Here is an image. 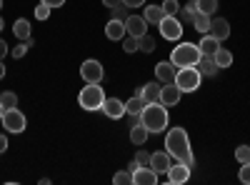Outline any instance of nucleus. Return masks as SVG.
I'll list each match as a JSON object with an SVG mask.
<instances>
[{
    "label": "nucleus",
    "mask_w": 250,
    "mask_h": 185,
    "mask_svg": "<svg viewBox=\"0 0 250 185\" xmlns=\"http://www.w3.org/2000/svg\"><path fill=\"white\" fill-rule=\"evenodd\" d=\"M180 95H183V90L175 83H163V88H160V103H163L165 108L175 105V103L180 100Z\"/></svg>",
    "instance_id": "4468645a"
},
{
    "label": "nucleus",
    "mask_w": 250,
    "mask_h": 185,
    "mask_svg": "<svg viewBox=\"0 0 250 185\" xmlns=\"http://www.w3.org/2000/svg\"><path fill=\"white\" fill-rule=\"evenodd\" d=\"M213 60L218 63L220 70H223V68H230V65H233V53H230V50H225V48H218V53L213 55Z\"/></svg>",
    "instance_id": "393cba45"
},
{
    "label": "nucleus",
    "mask_w": 250,
    "mask_h": 185,
    "mask_svg": "<svg viewBox=\"0 0 250 185\" xmlns=\"http://www.w3.org/2000/svg\"><path fill=\"white\" fill-rule=\"evenodd\" d=\"M195 3H198V10L208 15H213L218 10V0H195Z\"/></svg>",
    "instance_id": "cd10ccee"
},
{
    "label": "nucleus",
    "mask_w": 250,
    "mask_h": 185,
    "mask_svg": "<svg viewBox=\"0 0 250 185\" xmlns=\"http://www.w3.org/2000/svg\"><path fill=\"white\" fill-rule=\"evenodd\" d=\"M158 183V173L150 165H140L133 170V185H155Z\"/></svg>",
    "instance_id": "ddd939ff"
},
{
    "label": "nucleus",
    "mask_w": 250,
    "mask_h": 185,
    "mask_svg": "<svg viewBox=\"0 0 250 185\" xmlns=\"http://www.w3.org/2000/svg\"><path fill=\"white\" fill-rule=\"evenodd\" d=\"M240 183L243 185H250V163H245V165H240V173H238Z\"/></svg>",
    "instance_id": "f704fd0d"
},
{
    "label": "nucleus",
    "mask_w": 250,
    "mask_h": 185,
    "mask_svg": "<svg viewBox=\"0 0 250 185\" xmlns=\"http://www.w3.org/2000/svg\"><path fill=\"white\" fill-rule=\"evenodd\" d=\"M198 48H200V53H203V55H215V53H218V48H220V40H218V38H213L210 33H205V35H203V40L198 43Z\"/></svg>",
    "instance_id": "aec40b11"
},
{
    "label": "nucleus",
    "mask_w": 250,
    "mask_h": 185,
    "mask_svg": "<svg viewBox=\"0 0 250 185\" xmlns=\"http://www.w3.org/2000/svg\"><path fill=\"white\" fill-rule=\"evenodd\" d=\"M195 68H198L200 75H205V78H215V75L220 73V68H218L215 60H213V55H200V60L195 63Z\"/></svg>",
    "instance_id": "dca6fc26"
},
{
    "label": "nucleus",
    "mask_w": 250,
    "mask_h": 185,
    "mask_svg": "<svg viewBox=\"0 0 250 185\" xmlns=\"http://www.w3.org/2000/svg\"><path fill=\"white\" fill-rule=\"evenodd\" d=\"M0 123L5 125V130H8V133H23V130H25V125H28L25 115L20 113L18 108L5 110V115H3V120H0Z\"/></svg>",
    "instance_id": "0eeeda50"
},
{
    "label": "nucleus",
    "mask_w": 250,
    "mask_h": 185,
    "mask_svg": "<svg viewBox=\"0 0 250 185\" xmlns=\"http://www.w3.org/2000/svg\"><path fill=\"white\" fill-rule=\"evenodd\" d=\"M125 8H128L125 3H120V5L110 8V10H113V18H118V20H125V18H128V15H125Z\"/></svg>",
    "instance_id": "c9c22d12"
},
{
    "label": "nucleus",
    "mask_w": 250,
    "mask_h": 185,
    "mask_svg": "<svg viewBox=\"0 0 250 185\" xmlns=\"http://www.w3.org/2000/svg\"><path fill=\"white\" fill-rule=\"evenodd\" d=\"M148 135H150V130L145 125H140V123H135V125L130 128V143H133V145H145Z\"/></svg>",
    "instance_id": "412c9836"
},
{
    "label": "nucleus",
    "mask_w": 250,
    "mask_h": 185,
    "mask_svg": "<svg viewBox=\"0 0 250 185\" xmlns=\"http://www.w3.org/2000/svg\"><path fill=\"white\" fill-rule=\"evenodd\" d=\"M0 8H3V0H0Z\"/></svg>",
    "instance_id": "de8ad7c7"
},
{
    "label": "nucleus",
    "mask_w": 250,
    "mask_h": 185,
    "mask_svg": "<svg viewBox=\"0 0 250 185\" xmlns=\"http://www.w3.org/2000/svg\"><path fill=\"white\" fill-rule=\"evenodd\" d=\"M78 103H80L83 110H100L103 103H105V93H103L100 83H88L85 88L80 90Z\"/></svg>",
    "instance_id": "7ed1b4c3"
},
{
    "label": "nucleus",
    "mask_w": 250,
    "mask_h": 185,
    "mask_svg": "<svg viewBox=\"0 0 250 185\" xmlns=\"http://www.w3.org/2000/svg\"><path fill=\"white\" fill-rule=\"evenodd\" d=\"M165 178H168L170 185H183V183H188V178H190V165H185V163L170 165L168 173H165Z\"/></svg>",
    "instance_id": "9b49d317"
},
{
    "label": "nucleus",
    "mask_w": 250,
    "mask_h": 185,
    "mask_svg": "<svg viewBox=\"0 0 250 185\" xmlns=\"http://www.w3.org/2000/svg\"><path fill=\"white\" fill-rule=\"evenodd\" d=\"M143 108H145V103H143L140 95H133L128 103H125V113H128V115H138V118H140Z\"/></svg>",
    "instance_id": "a878e982"
},
{
    "label": "nucleus",
    "mask_w": 250,
    "mask_h": 185,
    "mask_svg": "<svg viewBox=\"0 0 250 185\" xmlns=\"http://www.w3.org/2000/svg\"><path fill=\"white\" fill-rule=\"evenodd\" d=\"M0 103H3L5 110H10V108L18 105V95L15 93H0Z\"/></svg>",
    "instance_id": "7c9ffc66"
},
{
    "label": "nucleus",
    "mask_w": 250,
    "mask_h": 185,
    "mask_svg": "<svg viewBox=\"0 0 250 185\" xmlns=\"http://www.w3.org/2000/svg\"><path fill=\"white\" fill-rule=\"evenodd\" d=\"M5 150H8V138H5V135H0V155H3Z\"/></svg>",
    "instance_id": "a19ab883"
},
{
    "label": "nucleus",
    "mask_w": 250,
    "mask_h": 185,
    "mask_svg": "<svg viewBox=\"0 0 250 185\" xmlns=\"http://www.w3.org/2000/svg\"><path fill=\"white\" fill-rule=\"evenodd\" d=\"M128 8H140V5H145V0H123Z\"/></svg>",
    "instance_id": "ea45409f"
},
{
    "label": "nucleus",
    "mask_w": 250,
    "mask_h": 185,
    "mask_svg": "<svg viewBox=\"0 0 250 185\" xmlns=\"http://www.w3.org/2000/svg\"><path fill=\"white\" fill-rule=\"evenodd\" d=\"M3 25H5V23H3V18H0V30H3Z\"/></svg>",
    "instance_id": "49530a36"
},
{
    "label": "nucleus",
    "mask_w": 250,
    "mask_h": 185,
    "mask_svg": "<svg viewBox=\"0 0 250 185\" xmlns=\"http://www.w3.org/2000/svg\"><path fill=\"white\" fill-rule=\"evenodd\" d=\"M13 33H15V38H18V40H28V38H30V23H28L25 18L15 20V25H13Z\"/></svg>",
    "instance_id": "b1692460"
},
{
    "label": "nucleus",
    "mask_w": 250,
    "mask_h": 185,
    "mask_svg": "<svg viewBox=\"0 0 250 185\" xmlns=\"http://www.w3.org/2000/svg\"><path fill=\"white\" fill-rule=\"evenodd\" d=\"M123 40H125V43H123V50H125V53H135V50H138V38L125 35Z\"/></svg>",
    "instance_id": "473e14b6"
},
{
    "label": "nucleus",
    "mask_w": 250,
    "mask_h": 185,
    "mask_svg": "<svg viewBox=\"0 0 250 185\" xmlns=\"http://www.w3.org/2000/svg\"><path fill=\"white\" fill-rule=\"evenodd\" d=\"M120 3H123V0H103V5H105V8H115Z\"/></svg>",
    "instance_id": "79ce46f5"
},
{
    "label": "nucleus",
    "mask_w": 250,
    "mask_h": 185,
    "mask_svg": "<svg viewBox=\"0 0 250 185\" xmlns=\"http://www.w3.org/2000/svg\"><path fill=\"white\" fill-rule=\"evenodd\" d=\"M175 73H178V65L173 63V60H160V63L155 65V78H158V83H173V80H175Z\"/></svg>",
    "instance_id": "9d476101"
},
{
    "label": "nucleus",
    "mask_w": 250,
    "mask_h": 185,
    "mask_svg": "<svg viewBox=\"0 0 250 185\" xmlns=\"http://www.w3.org/2000/svg\"><path fill=\"white\" fill-rule=\"evenodd\" d=\"M200 80H203L200 70H198L195 65H188V68H178L173 83H175L183 93H193V90L200 88Z\"/></svg>",
    "instance_id": "39448f33"
},
{
    "label": "nucleus",
    "mask_w": 250,
    "mask_h": 185,
    "mask_svg": "<svg viewBox=\"0 0 250 185\" xmlns=\"http://www.w3.org/2000/svg\"><path fill=\"white\" fill-rule=\"evenodd\" d=\"M8 53V43H5V40H0V58H3Z\"/></svg>",
    "instance_id": "37998d69"
},
{
    "label": "nucleus",
    "mask_w": 250,
    "mask_h": 185,
    "mask_svg": "<svg viewBox=\"0 0 250 185\" xmlns=\"http://www.w3.org/2000/svg\"><path fill=\"white\" fill-rule=\"evenodd\" d=\"M40 3H45L48 8H60V5H65V0H40Z\"/></svg>",
    "instance_id": "58836bf2"
},
{
    "label": "nucleus",
    "mask_w": 250,
    "mask_h": 185,
    "mask_svg": "<svg viewBox=\"0 0 250 185\" xmlns=\"http://www.w3.org/2000/svg\"><path fill=\"white\" fill-rule=\"evenodd\" d=\"M210 35L218 38L220 43H223V40L230 35V23H228L225 18H213V20H210Z\"/></svg>",
    "instance_id": "a211bd4d"
},
{
    "label": "nucleus",
    "mask_w": 250,
    "mask_h": 185,
    "mask_svg": "<svg viewBox=\"0 0 250 185\" xmlns=\"http://www.w3.org/2000/svg\"><path fill=\"white\" fill-rule=\"evenodd\" d=\"M170 165H173V163H170V153H168V150L150 153V168H153L158 175H165Z\"/></svg>",
    "instance_id": "f8f14e48"
},
{
    "label": "nucleus",
    "mask_w": 250,
    "mask_h": 185,
    "mask_svg": "<svg viewBox=\"0 0 250 185\" xmlns=\"http://www.w3.org/2000/svg\"><path fill=\"white\" fill-rule=\"evenodd\" d=\"M138 50H143V53H153L155 50V40L145 33V35H140L138 38Z\"/></svg>",
    "instance_id": "bb28decb"
},
{
    "label": "nucleus",
    "mask_w": 250,
    "mask_h": 185,
    "mask_svg": "<svg viewBox=\"0 0 250 185\" xmlns=\"http://www.w3.org/2000/svg\"><path fill=\"white\" fill-rule=\"evenodd\" d=\"M135 160H138V165H150V153H145V150H138Z\"/></svg>",
    "instance_id": "e433bc0d"
},
{
    "label": "nucleus",
    "mask_w": 250,
    "mask_h": 185,
    "mask_svg": "<svg viewBox=\"0 0 250 185\" xmlns=\"http://www.w3.org/2000/svg\"><path fill=\"white\" fill-rule=\"evenodd\" d=\"M210 20H213V15H208V13H195V18H193V25H195V30L198 33H210Z\"/></svg>",
    "instance_id": "4be33fe9"
},
{
    "label": "nucleus",
    "mask_w": 250,
    "mask_h": 185,
    "mask_svg": "<svg viewBox=\"0 0 250 185\" xmlns=\"http://www.w3.org/2000/svg\"><path fill=\"white\" fill-rule=\"evenodd\" d=\"M3 78H5V65L0 63V80H3Z\"/></svg>",
    "instance_id": "c03bdc74"
},
{
    "label": "nucleus",
    "mask_w": 250,
    "mask_h": 185,
    "mask_svg": "<svg viewBox=\"0 0 250 185\" xmlns=\"http://www.w3.org/2000/svg\"><path fill=\"white\" fill-rule=\"evenodd\" d=\"M158 28H160V35L165 40H180L183 38V23L178 15H165L158 23Z\"/></svg>",
    "instance_id": "423d86ee"
},
{
    "label": "nucleus",
    "mask_w": 250,
    "mask_h": 185,
    "mask_svg": "<svg viewBox=\"0 0 250 185\" xmlns=\"http://www.w3.org/2000/svg\"><path fill=\"white\" fill-rule=\"evenodd\" d=\"M200 48L195 45V43H180L178 48H173V55H170V60L178 65V68H188V65H195L198 60H200Z\"/></svg>",
    "instance_id": "20e7f679"
},
{
    "label": "nucleus",
    "mask_w": 250,
    "mask_h": 185,
    "mask_svg": "<svg viewBox=\"0 0 250 185\" xmlns=\"http://www.w3.org/2000/svg\"><path fill=\"white\" fill-rule=\"evenodd\" d=\"M160 8H163L165 15H178L180 13V3H178V0H165Z\"/></svg>",
    "instance_id": "2f4dec72"
},
{
    "label": "nucleus",
    "mask_w": 250,
    "mask_h": 185,
    "mask_svg": "<svg viewBox=\"0 0 250 185\" xmlns=\"http://www.w3.org/2000/svg\"><path fill=\"white\" fill-rule=\"evenodd\" d=\"M165 148H168L170 158H175L178 163H185V165H195V158L190 150V138H188L185 128H173L165 138Z\"/></svg>",
    "instance_id": "f257e3e1"
},
{
    "label": "nucleus",
    "mask_w": 250,
    "mask_h": 185,
    "mask_svg": "<svg viewBox=\"0 0 250 185\" xmlns=\"http://www.w3.org/2000/svg\"><path fill=\"white\" fill-rule=\"evenodd\" d=\"M235 160L240 163V165L250 163V145H238V148H235Z\"/></svg>",
    "instance_id": "c85d7f7f"
},
{
    "label": "nucleus",
    "mask_w": 250,
    "mask_h": 185,
    "mask_svg": "<svg viewBox=\"0 0 250 185\" xmlns=\"http://www.w3.org/2000/svg\"><path fill=\"white\" fill-rule=\"evenodd\" d=\"M100 110H105L108 118L118 120V118L125 115V103H120L118 98H105V103H103V108H100Z\"/></svg>",
    "instance_id": "f3484780"
},
{
    "label": "nucleus",
    "mask_w": 250,
    "mask_h": 185,
    "mask_svg": "<svg viewBox=\"0 0 250 185\" xmlns=\"http://www.w3.org/2000/svg\"><path fill=\"white\" fill-rule=\"evenodd\" d=\"M50 10H53V8H48L45 3H40V5L35 8V18H38V20H48V15H50Z\"/></svg>",
    "instance_id": "72a5a7b5"
},
{
    "label": "nucleus",
    "mask_w": 250,
    "mask_h": 185,
    "mask_svg": "<svg viewBox=\"0 0 250 185\" xmlns=\"http://www.w3.org/2000/svg\"><path fill=\"white\" fill-rule=\"evenodd\" d=\"M113 183H115V185H130V183H133V173H130V170H120V173L113 175Z\"/></svg>",
    "instance_id": "c756f323"
},
{
    "label": "nucleus",
    "mask_w": 250,
    "mask_h": 185,
    "mask_svg": "<svg viewBox=\"0 0 250 185\" xmlns=\"http://www.w3.org/2000/svg\"><path fill=\"white\" fill-rule=\"evenodd\" d=\"M168 110H165V105L158 100V103H148V105L143 108L140 113V125H145L150 133H163L165 128H168Z\"/></svg>",
    "instance_id": "f03ea898"
},
{
    "label": "nucleus",
    "mask_w": 250,
    "mask_h": 185,
    "mask_svg": "<svg viewBox=\"0 0 250 185\" xmlns=\"http://www.w3.org/2000/svg\"><path fill=\"white\" fill-rule=\"evenodd\" d=\"M160 88H163L160 83H145L143 88L135 90V95H140L143 103L148 105V103H158V100H160Z\"/></svg>",
    "instance_id": "2eb2a0df"
},
{
    "label": "nucleus",
    "mask_w": 250,
    "mask_h": 185,
    "mask_svg": "<svg viewBox=\"0 0 250 185\" xmlns=\"http://www.w3.org/2000/svg\"><path fill=\"white\" fill-rule=\"evenodd\" d=\"M105 35L108 40H123L125 35V20H118V18H110L108 20V25H105Z\"/></svg>",
    "instance_id": "6ab92c4d"
},
{
    "label": "nucleus",
    "mask_w": 250,
    "mask_h": 185,
    "mask_svg": "<svg viewBox=\"0 0 250 185\" xmlns=\"http://www.w3.org/2000/svg\"><path fill=\"white\" fill-rule=\"evenodd\" d=\"M143 18L148 20L150 25H158L160 20L165 18V13H163V8H160V5H148V8H145V15H143Z\"/></svg>",
    "instance_id": "5701e85b"
},
{
    "label": "nucleus",
    "mask_w": 250,
    "mask_h": 185,
    "mask_svg": "<svg viewBox=\"0 0 250 185\" xmlns=\"http://www.w3.org/2000/svg\"><path fill=\"white\" fill-rule=\"evenodd\" d=\"M3 115H5V108H3V103H0V120H3Z\"/></svg>",
    "instance_id": "a18cd8bd"
},
{
    "label": "nucleus",
    "mask_w": 250,
    "mask_h": 185,
    "mask_svg": "<svg viewBox=\"0 0 250 185\" xmlns=\"http://www.w3.org/2000/svg\"><path fill=\"white\" fill-rule=\"evenodd\" d=\"M125 33L133 35V38H140L148 33V20H145L143 15H128L125 18Z\"/></svg>",
    "instance_id": "1a4fd4ad"
},
{
    "label": "nucleus",
    "mask_w": 250,
    "mask_h": 185,
    "mask_svg": "<svg viewBox=\"0 0 250 185\" xmlns=\"http://www.w3.org/2000/svg\"><path fill=\"white\" fill-rule=\"evenodd\" d=\"M80 75H83L85 83H100L105 70H103V65L98 63V60H85V63L80 65Z\"/></svg>",
    "instance_id": "6e6552de"
},
{
    "label": "nucleus",
    "mask_w": 250,
    "mask_h": 185,
    "mask_svg": "<svg viewBox=\"0 0 250 185\" xmlns=\"http://www.w3.org/2000/svg\"><path fill=\"white\" fill-rule=\"evenodd\" d=\"M10 53H13V58H23V55L28 53V45H25V40H23V43H20L18 48H13Z\"/></svg>",
    "instance_id": "4c0bfd02"
}]
</instances>
